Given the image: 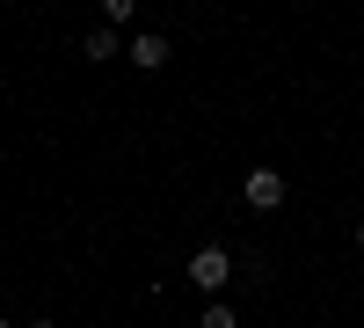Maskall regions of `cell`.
<instances>
[{
  "label": "cell",
  "mask_w": 364,
  "mask_h": 328,
  "mask_svg": "<svg viewBox=\"0 0 364 328\" xmlns=\"http://www.w3.org/2000/svg\"><path fill=\"white\" fill-rule=\"evenodd\" d=\"M226 277H233V255H226V248H197V255H190V285H197V292H219Z\"/></svg>",
  "instance_id": "cell-1"
},
{
  "label": "cell",
  "mask_w": 364,
  "mask_h": 328,
  "mask_svg": "<svg viewBox=\"0 0 364 328\" xmlns=\"http://www.w3.org/2000/svg\"><path fill=\"white\" fill-rule=\"evenodd\" d=\"M284 204V175L277 168H248V212H277Z\"/></svg>",
  "instance_id": "cell-2"
},
{
  "label": "cell",
  "mask_w": 364,
  "mask_h": 328,
  "mask_svg": "<svg viewBox=\"0 0 364 328\" xmlns=\"http://www.w3.org/2000/svg\"><path fill=\"white\" fill-rule=\"evenodd\" d=\"M132 66H139V73H161V66H168V37H154V29L132 37Z\"/></svg>",
  "instance_id": "cell-3"
},
{
  "label": "cell",
  "mask_w": 364,
  "mask_h": 328,
  "mask_svg": "<svg viewBox=\"0 0 364 328\" xmlns=\"http://www.w3.org/2000/svg\"><path fill=\"white\" fill-rule=\"evenodd\" d=\"M80 51H87V58H117V29H109V22H102V29H87V44H80Z\"/></svg>",
  "instance_id": "cell-4"
},
{
  "label": "cell",
  "mask_w": 364,
  "mask_h": 328,
  "mask_svg": "<svg viewBox=\"0 0 364 328\" xmlns=\"http://www.w3.org/2000/svg\"><path fill=\"white\" fill-rule=\"evenodd\" d=\"M204 328H240V321H233V307H204Z\"/></svg>",
  "instance_id": "cell-5"
},
{
  "label": "cell",
  "mask_w": 364,
  "mask_h": 328,
  "mask_svg": "<svg viewBox=\"0 0 364 328\" xmlns=\"http://www.w3.org/2000/svg\"><path fill=\"white\" fill-rule=\"evenodd\" d=\"M357 255H364V226H357Z\"/></svg>",
  "instance_id": "cell-6"
},
{
  "label": "cell",
  "mask_w": 364,
  "mask_h": 328,
  "mask_svg": "<svg viewBox=\"0 0 364 328\" xmlns=\"http://www.w3.org/2000/svg\"><path fill=\"white\" fill-rule=\"evenodd\" d=\"M0 328H8V321H0Z\"/></svg>",
  "instance_id": "cell-7"
}]
</instances>
